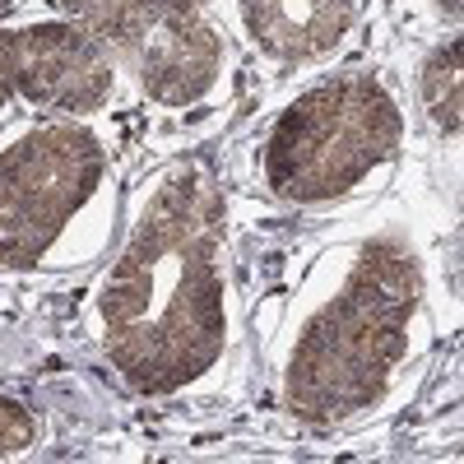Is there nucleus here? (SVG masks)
Wrapping results in <instances>:
<instances>
[{"instance_id": "obj_1", "label": "nucleus", "mask_w": 464, "mask_h": 464, "mask_svg": "<svg viewBox=\"0 0 464 464\" xmlns=\"http://www.w3.org/2000/svg\"><path fill=\"white\" fill-rule=\"evenodd\" d=\"M98 321L135 395H172L223 358V196L200 163H172L149 186L98 288Z\"/></svg>"}, {"instance_id": "obj_2", "label": "nucleus", "mask_w": 464, "mask_h": 464, "mask_svg": "<svg viewBox=\"0 0 464 464\" xmlns=\"http://www.w3.org/2000/svg\"><path fill=\"white\" fill-rule=\"evenodd\" d=\"M418 302V256L400 237L367 242L297 330L284 362V409L321 428L372 409L409 358Z\"/></svg>"}, {"instance_id": "obj_3", "label": "nucleus", "mask_w": 464, "mask_h": 464, "mask_svg": "<svg viewBox=\"0 0 464 464\" xmlns=\"http://www.w3.org/2000/svg\"><path fill=\"white\" fill-rule=\"evenodd\" d=\"M404 116L376 74L348 70L297 93L260 144L265 186L288 205L343 200L400 153Z\"/></svg>"}, {"instance_id": "obj_4", "label": "nucleus", "mask_w": 464, "mask_h": 464, "mask_svg": "<svg viewBox=\"0 0 464 464\" xmlns=\"http://www.w3.org/2000/svg\"><path fill=\"white\" fill-rule=\"evenodd\" d=\"M107 172L102 140L70 121H43L0 153V265L28 269L74 223Z\"/></svg>"}, {"instance_id": "obj_5", "label": "nucleus", "mask_w": 464, "mask_h": 464, "mask_svg": "<svg viewBox=\"0 0 464 464\" xmlns=\"http://www.w3.org/2000/svg\"><path fill=\"white\" fill-rule=\"evenodd\" d=\"M10 70L14 93L43 111L89 116L107 107L116 89V65L107 43L65 19L10 28Z\"/></svg>"}, {"instance_id": "obj_6", "label": "nucleus", "mask_w": 464, "mask_h": 464, "mask_svg": "<svg viewBox=\"0 0 464 464\" xmlns=\"http://www.w3.org/2000/svg\"><path fill=\"white\" fill-rule=\"evenodd\" d=\"M135 52H140V89L163 107L205 102L223 74V37L186 0H168L163 14L135 43Z\"/></svg>"}, {"instance_id": "obj_7", "label": "nucleus", "mask_w": 464, "mask_h": 464, "mask_svg": "<svg viewBox=\"0 0 464 464\" xmlns=\"http://www.w3.org/2000/svg\"><path fill=\"white\" fill-rule=\"evenodd\" d=\"M246 37L275 61L306 65L330 56L353 28V0H237Z\"/></svg>"}, {"instance_id": "obj_8", "label": "nucleus", "mask_w": 464, "mask_h": 464, "mask_svg": "<svg viewBox=\"0 0 464 464\" xmlns=\"http://www.w3.org/2000/svg\"><path fill=\"white\" fill-rule=\"evenodd\" d=\"M43 5L65 14V24L93 33L107 47H135L168 0H43Z\"/></svg>"}, {"instance_id": "obj_9", "label": "nucleus", "mask_w": 464, "mask_h": 464, "mask_svg": "<svg viewBox=\"0 0 464 464\" xmlns=\"http://www.w3.org/2000/svg\"><path fill=\"white\" fill-rule=\"evenodd\" d=\"M418 102L428 111V121L441 135H459V111H464V80H459V43L446 37L441 47L428 52L418 70Z\"/></svg>"}, {"instance_id": "obj_10", "label": "nucleus", "mask_w": 464, "mask_h": 464, "mask_svg": "<svg viewBox=\"0 0 464 464\" xmlns=\"http://www.w3.org/2000/svg\"><path fill=\"white\" fill-rule=\"evenodd\" d=\"M33 441H37V418H33L19 400L0 395V459L24 455Z\"/></svg>"}, {"instance_id": "obj_11", "label": "nucleus", "mask_w": 464, "mask_h": 464, "mask_svg": "<svg viewBox=\"0 0 464 464\" xmlns=\"http://www.w3.org/2000/svg\"><path fill=\"white\" fill-rule=\"evenodd\" d=\"M14 98V70H10V28H0V111Z\"/></svg>"}, {"instance_id": "obj_12", "label": "nucleus", "mask_w": 464, "mask_h": 464, "mask_svg": "<svg viewBox=\"0 0 464 464\" xmlns=\"http://www.w3.org/2000/svg\"><path fill=\"white\" fill-rule=\"evenodd\" d=\"M437 10L450 14V19H459V0H437Z\"/></svg>"}, {"instance_id": "obj_13", "label": "nucleus", "mask_w": 464, "mask_h": 464, "mask_svg": "<svg viewBox=\"0 0 464 464\" xmlns=\"http://www.w3.org/2000/svg\"><path fill=\"white\" fill-rule=\"evenodd\" d=\"M14 5H19V0H0V19H5V14H10Z\"/></svg>"}, {"instance_id": "obj_14", "label": "nucleus", "mask_w": 464, "mask_h": 464, "mask_svg": "<svg viewBox=\"0 0 464 464\" xmlns=\"http://www.w3.org/2000/svg\"><path fill=\"white\" fill-rule=\"evenodd\" d=\"M186 5H205V0H186Z\"/></svg>"}]
</instances>
